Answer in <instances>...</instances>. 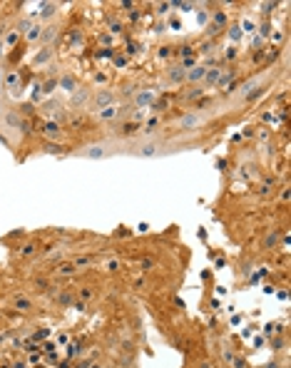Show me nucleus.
Returning a JSON list of instances; mask_svg holds the SVG:
<instances>
[{
  "mask_svg": "<svg viewBox=\"0 0 291 368\" xmlns=\"http://www.w3.org/2000/svg\"><path fill=\"white\" fill-rule=\"evenodd\" d=\"M15 368H28V366H23V363H17V366H15Z\"/></svg>",
  "mask_w": 291,
  "mask_h": 368,
  "instance_id": "13",
  "label": "nucleus"
},
{
  "mask_svg": "<svg viewBox=\"0 0 291 368\" xmlns=\"http://www.w3.org/2000/svg\"><path fill=\"white\" fill-rule=\"evenodd\" d=\"M45 130H47V134H57V124H47Z\"/></svg>",
  "mask_w": 291,
  "mask_h": 368,
  "instance_id": "8",
  "label": "nucleus"
},
{
  "mask_svg": "<svg viewBox=\"0 0 291 368\" xmlns=\"http://www.w3.org/2000/svg\"><path fill=\"white\" fill-rule=\"evenodd\" d=\"M92 368H100V366H92Z\"/></svg>",
  "mask_w": 291,
  "mask_h": 368,
  "instance_id": "14",
  "label": "nucleus"
},
{
  "mask_svg": "<svg viewBox=\"0 0 291 368\" xmlns=\"http://www.w3.org/2000/svg\"><path fill=\"white\" fill-rule=\"evenodd\" d=\"M92 259H87V256H82V259H75V266H85V264H90Z\"/></svg>",
  "mask_w": 291,
  "mask_h": 368,
  "instance_id": "7",
  "label": "nucleus"
},
{
  "mask_svg": "<svg viewBox=\"0 0 291 368\" xmlns=\"http://www.w3.org/2000/svg\"><path fill=\"white\" fill-rule=\"evenodd\" d=\"M75 269H77L75 264H62V266H60L57 271H60V274H72V271H75Z\"/></svg>",
  "mask_w": 291,
  "mask_h": 368,
  "instance_id": "4",
  "label": "nucleus"
},
{
  "mask_svg": "<svg viewBox=\"0 0 291 368\" xmlns=\"http://www.w3.org/2000/svg\"><path fill=\"white\" fill-rule=\"evenodd\" d=\"M142 269H144V271H149V269H152V261H149V259H144V261H142Z\"/></svg>",
  "mask_w": 291,
  "mask_h": 368,
  "instance_id": "10",
  "label": "nucleus"
},
{
  "mask_svg": "<svg viewBox=\"0 0 291 368\" xmlns=\"http://www.w3.org/2000/svg\"><path fill=\"white\" fill-rule=\"evenodd\" d=\"M5 82H8V87H13V92H17V87H20V77H17L15 72H10L5 77Z\"/></svg>",
  "mask_w": 291,
  "mask_h": 368,
  "instance_id": "1",
  "label": "nucleus"
},
{
  "mask_svg": "<svg viewBox=\"0 0 291 368\" xmlns=\"http://www.w3.org/2000/svg\"><path fill=\"white\" fill-rule=\"evenodd\" d=\"M182 124H184V127H189V124H197V117H194V115H189V117H184V120H182Z\"/></svg>",
  "mask_w": 291,
  "mask_h": 368,
  "instance_id": "5",
  "label": "nucleus"
},
{
  "mask_svg": "<svg viewBox=\"0 0 291 368\" xmlns=\"http://www.w3.org/2000/svg\"><path fill=\"white\" fill-rule=\"evenodd\" d=\"M15 40H17V35H15V32H10V35H8V45H13Z\"/></svg>",
  "mask_w": 291,
  "mask_h": 368,
  "instance_id": "12",
  "label": "nucleus"
},
{
  "mask_svg": "<svg viewBox=\"0 0 291 368\" xmlns=\"http://www.w3.org/2000/svg\"><path fill=\"white\" fill-rule=\"evenodd\" d=\"M107 269H110V271H115V269H120V261H110V264H107Z\"/></svg>",
  "mask_w": 291,
  "mask_h": 368,
  "instance_id": "11",
  "label": "nucleus"
},
{
  "mask_svg": "<svg viewBox=\"0 0 291 368\" xmlns=\"http://www.w3.org/2000/svg\"><path fill=\"white\" fill-rule=\"evenodd\" d=\"M207 80H209V82H216V80H219V72H216V70H214V72H207Z\"/></svg>",
  "mask_w": 291,
  "mask_h": 368,
  "instance_id": "6",
  "label": "nucleus"
},
{
  "mask_svg": "<svg viewBox=\"0 0 291 368\" xmlns=\"http://www.w3.org/2000/svg\"><path fill=\"white\" fill-rule=\"evenodd\" d=\"M229 35H231V40H239V35H241V32H239V28H234Z\"/></svg>",
  "mask_w": 291,
  "mask_h": 368,
  "instance_id": "9",
  "label": "nucleus"
},
{
  "mask_svg": "<svg viewBox=\"0 0 291 368\" xmlns=\"http://www.w3.org/2000/svg\"><path fill=\"white\" fill-rule=\"evenodd\" d=\"M199 77H204V70H202V67H194V70L189 72V80H199Z\"/></svg>",
  "mask_w": 291,
  "mask_h": 368,
  "instance_id": "3",
  "label": "nucleus"
},
{
  "mask_svg": "<svg viewBox=\"0 0 291 368\" xmlns=\"http://www.w3.org/2000/svg\"><path fill=\"white\" fill-rule=\"evenodd\" d=\"M15 308H17V311H28V308H30V301H28V299H15Z\"/></svg>",
  "mask_w": 291,
  "mask_h": 368,
  "instance_id": "2",
  "label": "nucleus"
}]
</instances>
